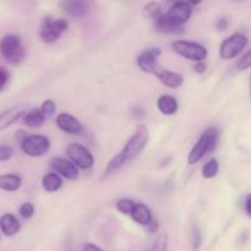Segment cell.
<instances>
[{
  "label": "cell",
  "mask_w": 251,
  "mask_h": 251,
  "mask_svg": "<svg viewBox=\"0 0 251 251\" xmlns=\"http://www.w3.org/2000/svg\"><path fill=\"white\" fill-rule=\"evenodd\" d=\"M154 27L157 31L162 32V33H176L180 34L184 33V27L180 25H176V22L172 21L167 14H161L154 19Z\"/></svg>",
  "instance_id": "2e32d148"
},
{
  "label": "cell",
  "mask_w": 251,
  "mask_h": 251,
  "mask_svg": "<svg viewBox=\"0 0 251 251\" xmlns=\"http://www.w3.org/2000/svg\"><path fill=\"white\" fill-rule=\"evenodd\" d=\"M41 109H42V112L46 114V117H50V115H53L54 113H55L56 105H55V103H54V100H47L42 103Z\"/></svg>",
  "instance_id": "83f0119b"
},
{
  "label": "cell",
  "mask_w": 251,
  "mask_h": 251,
  "mask_svg": "<svg viewBox=\"0 0 251 251\" xmlns=\"http://www.w3.org/2000/svg\"><path fill=\"white\" fill-rule=\"evenodd\" d=\"M26 114V105H16L0 114V131L11 126L22 115Z\"/></svg>",
  "instance_id": "9a60e30c"
},
{
  "label": "cell",
  "mask_w": 251,
  "mask_h": 251,
  "mask_svg": "<svg viewBox=\"0 0 251 251\" xmlns=\"http://www.w3.org/2000/svg\"><path fill=\"white\" fill-rule=\"evenodd\" d=\"M50 167L58 174H61L68 180H76L78 178V167L74 164L70 159L54 157L50 159Z\"/></svg>",
  "instance_id": "9c48e42d"
},
{
  "label": "cell",
  "mask_w": 251,
  "mask_h": 251,
  "mask_svg": "<svg viewBox=\"0 0 251 251\" xmlns=\"http://www.w3.org/2000/svg\"><path fill=\"white\" fill-rule=\"evenodd\" d=\"M65 151L69 159L74 164H76L80 169H90L95 164L93 154L91 153L90 150H87L82 145H78L74 142V144H70L66 147Z\"/></svg>",
  "instance_id": "ba28073f"
},
{
  "label": "cell",
  "mask_w": 251,
  "mask_h": 251,
  "mask_svg": "<svg viewBox=\"0 0 251 251\" xmlns=\"http://www.w3.org/2000/svg\"><path fill=\"white\" fill-rule=\"evenodd\" d=\"M61 9L73 17H83L88 12V0H61Z\"/></svg>",
  "instance_id": "5bb4252c"
},
{
  "label": "cell",
  "mask_w": 251,
  "mask_h": 251,
  "mask_svg": "<svg viewBox=\"0 0 251 251\" xmlns=\"http://www.w3.org/2000/svg\"><path fill=\"white\" fill-rule=\"evenodd\" d=\"M34 213V207L31 202H25L22 203L21 207H20V216L25 220H29V218L33 216Z\"/></svg>",
  "instance_id": "4316f807"
},
{
  "label": "cell",
  "mask_w": 251,
  "mask_h": 251,
  "mask_svg": "<svg viewBox=\"0 0 251 251\" xmlns=\"http://www.w3.org/2000/svg\"><path fill=\"white\" fill-rule=\"evenodd\" d=\"M21 178L17 174L0 176V189L4 191H16L21 186Z\"/></svg>",
  "instance_id": "7402d4cb"
},
{
  "label": "cell",
  "mask_w": 251,
  "mask_h": 251,
  "mask_svg": "<svg viewBox=\"0 0 251 251\" xmlns=\"http://www.w3.org/2000/svg\"><path fill=\"white\" fill-rule=\"evenodd\" d=\"M228 26H229V21H228L227 17H221L216 22V27H217L218 31H226L228 28Z\"/></svg>",
  "instance_id": "d6a6232c"
},
{
  "label": "cell",
  "mask_w": 251,
  "mask_h": 251,
  "mask_svg": "<svg viewBox=\"0 0 251 251\" xmlns=\"http://www.w3.org/2000/svg\"><path fill=\"white\" fill-rule=\"evenodd\" d=\"M218 135H220V132H218L217 127L215 126L208 127L207 130H205L201 134L200 139L198 140L195 146L191 149L190 153L188 156V163L190 166L200 162L203 157L207 156L208 153H211L215 150L218 141Z\"/></svg>",
  "instance_id": "7a4b0ae2"
},
{
  "label": "cell",
  "mask_w": 251,
  "mask_h": 251,
  "mask_svg": "<svg viewBox=\"0 0 251 251\" xmlns=\"http://www.w3.org/2000/svg\"><path fill=\"white\" fill-rule=\"evenodd\" d=\"M46 114L42 112L41 108H34L27 112L24 117V124L28 127H39L46 122Z\"/></svg>",
  "instance_id": "ffe728a7"
},
{
  "label": "cell",
  "mask_w": 251,
  "mask_h": 251,
  "mask_svg": "<svg viewBox=\"0 0 251 251\" xmlns=\"http://www.w3.org/2000/svg\"><path fill=\"white\" fill-rule=\"evenodd\" d=\"M147 227H149V230H150V232H151V233H154V232H156L157 229H158V223H157L156 221L152 220V222L150 223V225L147 226Z\"/></svg>",
  "instance_id": "f35d334b"
},
{
  "label": "cell",
  "mask_w": 251,
  "mask_h": 251,
  "mask_svg": "<svg viewBox=\"0 0 251 251\" xmlns=\"http://www.w3.org/2000/svg\"><path fill=\"white\" fill-rule=\"evenodd\" d=\"M188 1L193 5H199L201 1H202V0H188Z\"/></svg>",
  "instance_id": "ab89813d"
},
{
  "label": "cell",
  "mask_w": 251,
  "mask_h": 251,
  "mask_svg": "<svg viewBox=\"0 0 251 251\" xmlns=\"http://www.w3.org/2000/svg\"><path fill=\"white\" fill-rule=\"evenodd\" d=\"M161 49L159 48H151L147 50L142 51L139 56H137V66L141 69L144 73L146 74H154L157 68H158V63L157 59L161 55Z\"/></svg>",
  "instance_id": "30bf717a"
},
{
  "label": "cell",
  "mask_w": 251,
  "mask_h": 251,
  "mask_svg": "<svg viewBox=\"0 0 251 251\" xmlns=\"http://www.w3.org/2000/svg\"><path fill=\"white\" fill-rule=\"evenodd\" d=\"M218 162L217 159L212 158L202 167V176L205 179H212L217 176L218 173Z\"/></svg>",
  "instance_id": "cb8c5ba5"
},
{
  "label": "cell",
  "mask_w": 251,
  "mask_h": 251,
  "mask_svg": "<svg viewBox=\"0 0 251 251\" xmlns=\"http://www.w3.org/2000/svg\"><path fill=\"white\" fill-rule=\"evenodd\" d=\"M83 251H103V250L100 249V248H98L97 245L87 243V244L83 245Z\"/></svg>",
  "instance_id": "d590c367"
},
{
  "label": "cell",
  "mask_w": 251,
  "mask_h": 251,
  "mask_svg": "<svg viewBox=\"0 0 251 251\" xmlns=\"http://www.w3.org/2000/svg\"><path fill=\"white\" fill-rule=\"evenodd\" d=\"M42 185H43V189L48 193H55L63 185V180L59 176V174L56 172H51V173L46 174L42 179Z\"/></svg>",
  "instance_id": "44dd1931"
},
{
  "label": "cell",
  "mask_w": 251,
  "mask_h": 251,
  "mask_svg": "<svg viewBox=\"0 0 251 251\" xmlns=\"http://www.w3.org/2000/svg\"><path fill=\"white\" fill-rule=\"evenodd\" d=\"M27 136H28V135H27V132L24 131V130H17L16 131V140L20 142V144H21Z\"/></svg>",
  "instance_id": "8d00e7d4"
},
{
  "label": "cell",
  "mask_w": 251,
  "mask_h": 251,
  "mask_svg": "<svg viewBox=\"0 0 251 251\" xmlns=\"http://www.w3.org/2000/svg\"><path fill=\"white\" fill-rule=\"evenodd\" d=\"M69 28V22L65 19H53L46 16L39 27V37L44 43H54L60 38L61 34Z\"/></svg>",
  "instance_id": "277c9868"
},
{
  "label": "cell",
  "mask_w": 251,
  "mask_h": 251,
  "mask_svg": "<svg viewBox=\"0 0 251 251\" xmlns=\"http://www.w3.org/2000/svg\"><path fill=\"white\" fill-rule=\"evenodd\" d=\"M167 15L169 16V19L173 22H176V25H180L183 26L191 16V6L189 2L183 1V0H176L171 7H169Z\"/></svg>",
  "instance_id": "7c38bea8"
},
{
  "label": "cell",
  "mask_w": 251,
  "mask_h": 251,
  "mask_svg": "<svg viewBox=\"0 0 251 251\" xmlns=\"http://www.w3.org/2000/svg\"><path fill=\"white\" fill-rule=\"evenodd\" d=\"M173 49L176 54L193 61H202L203 59L207 58L208 54L207 49L201 44L195 43V42L183 41V39L174 42Z\"/></svg>",
  "instance_id": "5b68a950"
},
{
  "label": "cell",
  "mask_w": 251,
  "mask_h": 251,
  "mask_svg": "<svg viewBox=\"0 0 251 251\" xmlns=\"http://www.w3.org/2000/svg\"><path fill=\"white\" fill-rule=\"evenodd\" d=\"M12 154H14V150H12L11 146H7V145H1L0 146V161H9L12 157Z\"/></svg>",
  "instance_id": "f546056e"
},
{
  "label": "cell",
  "mask_w": 251,
  "mask_h": 251,
  "mask_svg": "<svg viewBox=\"0 0 251 251\" xmlns=\"http://www.w3.org/2000/svg\"><path fill=\"white\" fill-rule=\"evenodd\" d=\"M132 115H134V118H142L144 117V109L136 105V107L132 108Z\"/></svg>",
  "instance_id": "e575fe53"
},
{
  "label": "cell",
  "mask_w": 251,
  "mask_h": 251,
  "mask_svg": "<svg viewBox=\"0 0 251 251\" xmlns=\"http://www.w3.org/2000/svg\"><path fill=\"white\" fill-rule=\"evenodd\" d=\"M248 37L243 33H234L222 42L220 48L221 58L230 60L239 55L248 46Z\"/></svg>",
  "instance_id": "8992f818"
},
{
  "label": "cell",
  "mask_w": 251,
  "mask_h": 251,
  "mask_svg": "<svg viewBox=\"0 0 251 251\" xmlns=\"http://www.w3.org/2000/svg\"><path fill=\"white\" fill-rule=\"evenodd\" d=\"M167 248H168V235L162 233L156 238L153 245L149 251H167Z\"/></svg>",
  "instance_id": "484cf974"
},
{
  "label": "cell",
  "mask_w": 251,
  "mask_h": 251,
  "mask_svg": "<svg viewBox=\"0 0 251 251\" xmlns=\"http://www.w3.org/2000/svg\"><path fill=\"white\" fill-rule=\"evenodd\" d=\"M149 139H150V131L149 129H147L146 125L144 124L137 125L136 131L132 134V136L130 137L129 141L125 144L124 149H123L117 156L113 157V158L109 161V163L107 164V167H105L104 169V173H103L102 179H107L108 176H110L112 174H114L115 172L122 169L123 167L129 164L130 162L136 159L137 157L141 154V152L144 151L145 147H146L147 142H149Z\"/></svg>",
  "instance_id": "6da1fadb"
},
{
  "label": "cell",
  "mask_w": 251,
  "mask_h": 251,
  "mask_svg": "<svg viewBox=\"0 0 251 251\" xmlns=\"http://www.w3.org/2000/svg\"><path fill=\"white\" fill-rule=\"evenodd\" d=\"M130 216H131L135 222L141 226H149L152 222L151 210L144 203H136Z\"/></svg>",
  "instance_id": "d6986e66"
},
{
  "label": "cell",
  "mask_w": 251,
  "mask_h": 251,
  "mask_svg": "<svg viewBox=\"0 0 251 251\" xmlns=\"http://www.w3.org/2000/svg\"><path fill=\"white\" fill-rule=\"evenodd\" d=\"M164 86L169 88H179L184 83V77L181 74L174 73V71L166 70V69L158 66L156 73L153 74Z\"/></svg>",
  "instance_id": "4fadbf2b"
},
{
  "label": "cell",
  "mask_w": 251,
  "mask_h": 251,
  "mask_svg": "<svg viewBox=\"0 0 251 251\" xmlns=\"http://www.w3.org/2000/svg\"><path fill=\"white\" fill-rule=\"evenodd\" d=\"M10 80V74L4 66L0 65V92L5 88V86L7 85Z\"/></svg>",
  "instance_id": "4dcf8cb0"
},
{
  "label": "cell",
  "mask_w": 251,
  "mask_h": 251,
  "mask_svg": "<svg viewBox=\"0 0 251 251\" xmlns=\"http://www.w3.org/2000/svg\"><path fill=\"white\" fill-rule=\"evenodd\" d=\"M162 14V6L157 1H150L142 9V15L147 19H156Z\"/></svg>",
  "instance_id": "603a6c76"
},
{
  "label": "cell",
  "mask_w": 251,
  "mask_h": 251,
  "mask_svg": "<svg viewBox=\"0 0 251 251\" xmlns=\"http://www.w3.org/2000/svg\"><path fill=\"white\" fill-rule=\"evenodd\" d=\"M0 229L6 237H14L21 229L19 220L11 213H5L0 217Z\"/></svg>",
  "instance_id": "e0dca14e"
},
{
  "label": "cell",
  "mask_w": 251,
  "mask_h": 251,
  "mask_svg": "<svg viewBox=\"0 0 251 251\" xmlns=\"http://www.w3.org/2000/svg\"><path fill=\"white\" fill-rule=\"evenodd\" d=\"M0 54L9 64L19 65L25 59V54H26L20 36L6 34L2 37L0 39Z\"/></svg>",
  "instance_id": "3957f363"
},
{
  "label": "cell",
  "mask_w": 251,
  "mask_h": 251,
  "mask_svg": "<svg viewBox=\"0 0 251 251\" xmlns=\"http://www.w3.org/2000/svg\"><path fill=\"white\" fill-rule=\"evenodd\" d=\"M201 242H202V237L198 228H194L193 230V248L194 250H198L201 247Z\"/></svg>",
  "instance_id": "1f68e13d"
},
{
  "label": "cell",
  "mask_w": 251,
  "mask_h": 251,
  "mask_svg": "<svg viewBox=\"0 0 251 251\" xmlns=\"http://www.w3.org/2000/svg\"><path fill=\"white\" fill-rule=\"evenodd\" d=\"M250 66H251V49L247 54H245L244 56H243L242 59H240L239 61H238L237 69L239 71H244V70H248Z\"/></svg>",
  "instance_id": "f1b7e54d"
},
{
  "label": "cell",
  "mask_w": 251,
  "mask_h": 251,
  "mask_svg": "<svg viewBox=\"0 0 251 251\" xmlns=\"http://www.w3.org/2000/svg\"><path fill=\"white\" fill-rule=\"evenodd\" d=\"M249 92H250V100H251V75H250V80H249Z\"/></svg>",
  "instance_id": "60d3db41"
},
{
  "label": "cell",
  "mask_w": 251,
  "mask_h": 251,
  "mask_svg": "<svg viewBox=\"0 0 251 251\" xmlns=\"http://www.w3.org/2000/svg\"><path fill=\"white\" fill-rule=\"evenodd\" d=\"M157 108L164 115H174L178 112V100L169 95H163L157 100Z\"/></svg>",
  "instance_id": "ac0fdd59"
},
{
  "label": "cell",
  "mask_w": 251,
  "mask_h": 251,
  "mask_svg": "<svg viewBox=\"0 0 251 251\" xmlns=\"http://www.w3.org/2000/svg\"><path fill=\"white\" fill-rule=\"evenodd\" d=\"M245 212L248 213L249 217H251V194L247 196V200H245Z\"/></svg>",
  "instance_id": "74e56055"
},
{
  "label": "cell",
  "mask_w": 251,
  "mask_h": 251,
  "mask_svg": "<svg viewBox=\"0 0 251 251\" xmlns=\"http://www.w3.org/2000/svg\"><path fill=\"white\" fill-rule=\"evenodd\" d=\"M21 150L29 157H42L50 150V140L44 135H31L21 142Z\"/></svg>",
  "instance_id": "52a82bcc"
},
{
  "label": "cell",
  "mask_w": 251,
  "mask_h": 251,
  "mask_svg": "<svg viewBox=\"0 0 251 251\" xmlns=\"http://www.w3.org/2000/svg\"><path fill=\"white\" fill-rule=\"evenodd\" d=\"M195 73H198V74H203L206 71V64L205 63H202V61H196V64H195Z\"/></svg>",
  "instance_id": "836d02e7"
},
{
  "label": "cell",
  "mask_w": 251,
  "mask_h": 251,
  "mask_svg": "<svg viewBox=\"0 0 251 251\" xmlns=\"http://www.w3.org/2000/svg\"><path fill=\"white\" fill-rule=\"evenodd\" d=\"M55 124L61 131L69 135H81L83 131V126L74 115L70 113H60L55 119Z\"/></svg>",
  "instance_id": "8fae6325"
},
{
  "label": "cell",
  "mask_w": 251,
  "mask_h": 251,
  "mask_svg": "<svg viewBox=\"0 0 251 251\" xmlns=\"http://www.w3.org/2000/svg\"><path fill=\"white\" fill-rule=\"evenodd\" d=\"M135 205L136 203L132 200H130V199H120L117 202V210L119 212L124 213V215H131L132 210L135 208Z\"/></svg>",
  "instance_id": "d4e9b609"
}]
</instances>
